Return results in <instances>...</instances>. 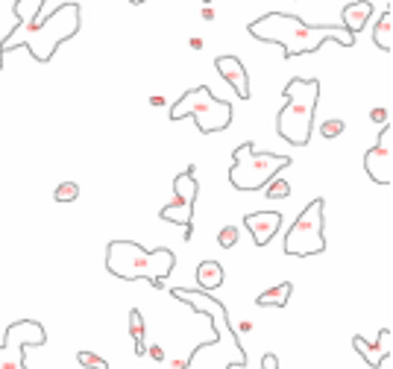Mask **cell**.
Here are the masks:
<instances>
[{
	"label": "cell",
	"mask_w": 393,
	"mask_h": 369,
	"mask_svg": "<svg viewBox=\"0 0 393 369\" xmlns=\"http://www.w3.org/2000/svg\"><path fill=\"white\" fill-rule=\"evenodd\" d=\"M171 296L185 302V305L196 314H208L211 316V331H215V340H211V349H208L203 366H196L200 351H203V343H200L188 351V358L176 361L171 369H211V366H247L250 363L247 351H244V346H241L238 331H235V323L229 320V311H226L223 302L211 299V293L196 290V288H173Z\"/></svg>",
	"instance_id": "obj_1"
},
{
	"label": "cell",
	"mask_w": 393,
	"mask_h": 369,
	"mask_svg": "<svg viewBox=\"0 0 393 369\" xmlns=\"http://www.w3.org/2000/svg\"><path fill=\"white\" fill-rule=\"evenodd\" d=\"M247 32L265 44H279L285 59H297L305 53H317L326 41H338L340 47H355V36L343 27L332 24H305L297 15L267 12L258 21H250Z\"/></svg>",
	"instance_id": "obj_2"
},
{
	"label": "cell",
	"mask_w": 393,
	"mask_h": 369,
	"mask_svg": "<svg viewBox=\"0 0 393 369\" xmlns=\"http://www.w3.org/2000/svg\"><path fill=\"white\" fill-rule=\"evenodd\" d=\"M173 267H176V255L168 246H159L153 253L135 241H112L106 246V270L124 281L147 279L156 290H161L165 279L173 273Z\"/></svg>",
	"instance_id": "obj_3"
},
{
	"label": "cell",
	"mask_w": 393,
	"mask_h": 369,
	"mask_svg": "<svg viewBox=\"0 0 393 369\" xmlns=\"http://www.w3.org/2000/svg\"><path fill=\"white\" fill-rule=\"evenodd\" d=\"M83 9H79V4H62L59 9H53L51 15H41V18L32 24L27 32H21L18 39H15L12 50L15 47H27L29 50V56L36 59L39 65H47L53 56H56V50L65 44V41H71L79 27H83Z\"/></svg>",
	"instance_id": "obj_4"
},
{
	"label": "cell",
	"mask_w": 393,
	"mask_h": 369,
	"mask_svg": "<svg viewBox=\"0 0 393 369\" xmlns=\"http://www.w3.org/2000/svg\"><path fill=\"white\" fill-rule=\"evenodd\" d=\"M285 106L276 117V132L293 147H305L311 141V126H314V109L320 100V79L293 76L282 88Z\"/></svg>",
	"instance_id": "obj_5"
},
{
	"label": "cell",
	"mask_w": 393,
	"mask_h": 369,
	"mask_svg": "<svg viewBox=\"0 0 393 369\" xmlns=\"http://www.w3.org/2000/svg\"><path fill=\"white\" fill-rule=\"evenodd\" d=\"M291 156L279 153H258L253 141H244L232 153V167H229V184L238 191H258L279 176L285 167H291Z\"/></svg>",
	"instance_id": "obj_6"
},
{
	"label": "cell",
	"mask_w": 393,
	"mask_h": 369,
	"mask_svg": "<svg viewBox=\"0 0 393 369\" xmlns=\"http://www.w3.org/2000/svg\"><path fill=\"white\" fill-rule=\"evenodd\" d=\"M168 114H171V121L194 117L196 129H200L203 135H215V132H223V129L232 126V103L215 97L208 86H196L188 94H182L171 106Z\"/></svg>",
	"instance_id": "obj_7"
},
{
	"label": "cell",
	"mask_w": 393,
	"mask_h": 369,
	"mask_svg": "<svg viewBox=\"0 0 393 369\" xmlns=\"http://www.w3.org/2000/svg\"><path fill=\"white\" fill-rule=\"evenodd\" d=\"M326 199H311L300 211L293 226L285 232V253L288 255H320L326 253Z\"/></svg>",
	"instance_id": "obj_8"
},
{
	"label": "cell",
	"mask_w": 393,
	"mask_h": 369,
	"mask_svg": "<svg viewBox=\"0 0 393 369\" xmlns=\"http://www.w3.org/2000/svg\"><path fill=\"white\" fill-rule=\"evenodd\" d=\"M47 331L36 320H18L12 323L4 334V346H0V369H27L24 349L29 346H44Z\"/></svg>",
	"instance_id": "obj_9"
},
{
	"label": "cell",
	"mask_w": 393,
	"mask_h": 369,
	"mask_svg": "<svg viewBox=\"0 0 393 369\" xmlns=\"http://www.w3.org/2000/svg\"><path fill=\"white\" fill-rule=\"evenodd\" d=\"M196 194H200V184L194 179V164H188V170H182L173 179V199L171 206H165L159 211V217L165 223H176L185 229V241H191L194 234V203Z\"/></svg>",
	"instance_id": "obj_10"
},
{
	"label": "cell",
	"mask_w": 393,
	"mask_h": 369,
	"mask_svg": "<svg viewBox=\"0 0 393 369\" xmlns=\"http://www.w3.org/2000/svg\"><path fill=\"white\" fill-rule=\"evenodd\" d=\"M364 170L375 184H390L393 182V129H390V123L382 126V135H379V141H375V147L367 149Z\"/></svg>",
	"instance_id": "obj_11"
},
{
	"label": "cell",
	"mask_w": 393,
	"mask_h": 369,
	"mask_svg": "<svg viewBox=\"0 0 393 369\" xmlns=\"http://www.w3.org/2000/svg\"><path fill=\"white\" fill-rule=\"evenodd\" d=\"M44 4H47V0H15L12 12H15V18H18V24H15V27L6 32L4 44H0V56H6L9 50H12V44H15V39H18L21 32H27L32 24H36V21L41 18Z\"/></svg>",
	"instance_id": "obj_12"
},
{
	"label": "cell",
	"mask_w": 393,
	"mask_h": 369,
	"mask_svg": "<svg viewBox=\"0 0 393 369\" xmlns=\"http://www.w3.org/2000/svg\"><path fill=\"white\" fill-rule=\"evenodd\" d=\"M244 226L250 229L255 246H267L276 238V232L282 229V214L279 211H255V214L244 217Z\"/></svg>",
	"instance_id": "obj_13"
},
{
	"label": "cell",
	"mask_w": 393,
	"mask_h": 369,
	"mask_svg": "<svg viewBox=\"0 0 393 369\" xmlns=\"http://www.w3.org/2000/svg\"><path fill=\"white\" fill-rule=\"evenodd\" d=\"M215 68H218V74L229 82V86L235 88V94L241 100H250V74L241 65L238 56H218L215 59Z\"/></svg>",
	"instance_id": "obj_14"
},
{
	"label": "cell",
	"mask_w": 393,
	"mask_h": 369,
	"mask_svg": "<svg viewBox=\"0 0 393 369\" xmlns=\"http://www.w3.org/2000/svg\"><path fill=\"white\" fill-rule=\"evenodd\" d=\"M390 343H393V334H390V328H382L379 331V343H367L361 334H355L352 337V346H355V351L364 358V363L367 366H373V369H379V363L382 361H387L390 358Z\"/></svg>",
	"instance_id": "obj_15"
},
{
	"label": "cell",
	"mask_w": 393,
	"mask_h": 369,
	"mask_svg": "<svg viewBox=\"0 0 393 369\" xmlns=\"http://www.w3.org/2000/svg\"><path fill=\"white\" fill-rule=\"evenodd\" d=\"M340 18H343V29L352 32V36H358V32L367 27V21L373 18V4L370 0H355V4H347L343 12H340Z\"/></svg>",
	"instance_id": "obj_16"
},
{
	"label": "cell",
	"mask_w": 393,
	"mask_h": 369,
	"mask_svg": "<svg viewBox=\"0 0 393 369\" xmlns=\"http://www.w3.org/2000/svg\"><path fill=\"white\" fill-rule=\"evenodd\" d=\"M196 284H200L196 290H206V293L218 290L223 284V267L218 261H203L200 267H196Z\"/></svg>",
	"instance_id": "obj_17"
},
{
	"label": "cell",
	"mask_w": 393,
	"mask_h": 369,
	"mask_svg": "<svg viewBox=\"0 0 393 369\" xmlns=\"http://www.w3.org/2000/svg\"><path fill=\"white\" fill-rule=\"evenodd\" d=\"M291 293H293V284H291V281H279L276 288H270V290H265V293H258L255 305H258V308H285L288 299H291Z\"/></svg>",
	"instance_id": "obj_18"
},
{
	"label": "cell",
	"mask_w": 393,
	"mask_h": 369,
	"mask_svg": "<svg viewBox=\"0 0 393 369\" xmlns=\"http://www.w3.org/2000/svg\"><path fill=\"white\" fill-rule=\"evenodd\" d=\"M373 44L379 47V50H387L393 47V15H390V9H385L382 12V18L375 21V29H373Z\"/></svg>",
	"instance_id": "obj_19"
},
{
	"label": "cell",
	"mask_w": 393,
	"mask_h": 369,
	"mask_svg": "<svg viewBox=\"0 0 393 369\" xmlns=\"http://www.w3.org/2000/svg\"><path fill=\"white\" fill-rule=\"evenodd\" d=\"M144 331H147L144 316H141V311H138V308H133V311H129V334H133V340H135V358H144V355H147Z\"/></svg>",
	"instance_id": "obj_20"
},
{
	"label": "cell",
	"mask_w": 393,
	"mask_h": 369,
	"mask_svg": "<svg viewBox=\"0 0 393 369\" xmlns=\"http://www.w3.org/2000/svg\"><path fill=\"white\" fill-rule=\"evenodd\" d=\"M265 196H267V199H288V196H291V184H288L282 176H273V179L265 184Z\"/></svg>",
	"instance_id": "obj_21"
},
{
	"label": "cell",
	"mask_w": 393,
	"mask_h": 369,
	"mask_svg": "<svg viewBox=\"0 0 393 369\" xmlns=\"http://www.w3.org/2000/svg\"><path fill=\"white\" fill-rule=\"evenodd\" d=\"M76 196H79V184L76 182H62L59 188L53 191V199H56V203H62V206L65 203H74Z\"/></svg>",
	"instance_id": "obj_22"
},
{
	"label": "cell",
	"mask_w": 393,
	"mask_h": 369,
	"mask_svg": "<svg viewBox=\"0 0 393 369\" xmlns=\"http://www.w3.org/2000/svg\"><path fill=\"white\" fill-rule=\"evenodd\" d=\"M76 363L86 366V369H109V361L100 358V355H94V351H79V355H76Z\"/></svg>",
	"instance_id": "obj_23"
},
{
	"label": "cell",
	"mask_w": 393,
	"mask_h": 369,
	"mask_svg": "<svg viewBox=\"0 0 393 369\" xmlns=\"http://www.w3.org/2000/svg\"><path fill=\"white\" fill-rule=\"evenodd\" d=\"M235 243H238V229L235 226H223L218 232V246L220 249H235Z\"/></svg>",
	"instance_id": "obj_24"
},
{
	"label": "cell",
	"mask_w": 393,
	"mask_h": 369,
	"mask_svg": "<svg viewBox=\"0 0 393 369\" xmlns=\"http://www.w3.org/2000/svg\"><path fill=\"white\" fill-rule=\"evenodd\" d=\"M343 129H347V123H343V121H338V117H335V121H326V123L320 126V135H323L326 141H332V138L343 135Z\"/></svg>",
	"instance_id": "obj_25"
},
{
	"label": "cell",
	"mask_w": 393,
	"mask_h": 369,
	"mask_svg": "<svg viewBox=\"0 0 393 369\" xmlns=\"http://www.w3.org/2000/svg\"><path fill=\"white\" fill-rule=\"evenodd\" d=\"M370 121H373V123H387V121H390V112H387V109H373V112H370Z\"/></svg>",
	"instance_id": "obj_26"
},
{
	"label": "cell",
	"mask_w": 393,
	"mask_h": 369,
	"mask_svg": "<svg viewBox=\"0 0 393 369\" xmlns=\"http://www.w3.org/2000/svg\"><path fill=\"white\" fill-rule=\"evenodd\" d=\"M261 369H279V358H276L273 351H267V355L261 358Z\"/></svg>",
	"instance_id": "obj_27"
},
{
	"label": "cell",
	"mask_w": 393,
	"mask_h": 369,
	"mask_svg": "<svg viewBox=\"0 0 393 369\" xmlns=\"http://www.w3.org/2000/svg\"><path fill=\"white\" fill-rule=\"evenodd\" d=\"M147 355H150L153 361H165V346H150L147 349Z\"/></svg>",
	"instance_id": "obj_28"
},
{
	"label": "cell",
	"mask_w": 393,
	"mask_h": 369,
	"mask_svg": "<svg viewBox=\"0 0 393 369\" xmlns=\"http://www.w3.org/2000/svg\"><path fill=\"white\" fill-rule=\"evenodd\" d=\"M203 21H215V9H203Z\"/></svg>",
	"instance_id": "obj_29"
},
{
	"label": "cell",
	"mask_w": 393,
	"mask_h": 369,
	"mask_svg": "<svg viewBox=\"0 0 393 369\" xmlns=\"http://www.w3.org/2000/svg\"><path fill=\"white\" fill-rule=\"evenodd\" d=\"M191 47L194 50H203V39H191Z\"/></svg>",
	"instance_id": "obj_30"
},
{
	"label": "cell",
	"mask_w": 393,
	"mask_h": 369,
	"mask_svg": "<svg viewBox=\"0 0 393 369\" xmlns=\"http://www.w3.org/2000/svg\"><path fill=\"white\" fill-rule=\"evenodd\" d=\"M129 4H133V6H141V4H144V0H129Z\"/></svg>",
	"instance_id": "obj_31"
},
{
	"label": "cell",
	"mask_w": 393,
	"mask_h": 369,
	"mask_svg": "<svg viewBox=\"0 0 393 369\" xmlns=\"http://www.w3.org/2000/svg\"><path fill=\"white\" fill-rule=\"evenodd\" d=\"M203 4H211V0H203Z\"/></svg>",
	"instance_id": "obj_32"
}]
</instances>
